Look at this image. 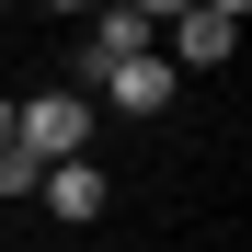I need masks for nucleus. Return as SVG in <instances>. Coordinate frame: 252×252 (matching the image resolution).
I'll list each match as a JSON object with an SVG mask.
<instances>
[{
    "mask_svg": "<svg viewBox=\"0 0 252 252\" xmlns=\"http://www.w3.org/2000/svg\"><path fill=\"white\" fill-rule=\"evenodd\" d=\"M12 149L34 160V172L80 160V149H92V92H34V103H12Z\"/></svg>",
    "mask_w": 252,
    "mask_h": 252,
    "instance_id": "f257e3e1",
    "label": "nucleus"
},
{
    "mask_svg": "<svg viewBox=\"0 0 252 252\" xmlns=\"http://www.w3.org/2000/svg\"><path fill=\"white\" fill-rule=\"evenodd\" d=\"M172 80H184L172 58H115V69L92 80V92H103L115 115H160V103H172Z\"/></svg>",
    "mask_w": 252,
    "mask_h": 252,
    "instance_id": "f03ea898",
    "label": "nucleus"
},
{
    "mask_svg": "<svg viewBox=\"0 0 252 252\" xmlns=\"http://www.w3.org/2000/svg\"><path fill=\"white\" fill-rule=\"evenodd\" d=\"M172 34H184V69H218V58L241 46V0H206V12H184Z\"/></svg>",
    "mask_w": 252,
    "mask_h": 252,
    "instance_id": "7ed1b4c3",
    "label": "nucleus"
},
{
    "mask_svg": "<svg viewBox=\"0 0 252 252\" xmlns=\"http://www.w3.org/2000/svg\"><path fill=\"white\" fill-rule=\"evenodd\" d=\"M34 195H46V218H103V172H92V160H58V172H34Z\"/></svg>",
    "mask_w": 252,
    "mask_h": 252,
    "instance_id": "20e7f679",
    "label": "nucleus"
},
{
    "mask_svg": "<svg viewBox=\"0 0 252 252\" xmlns=\"http://www.w3.org/2000/svg\"><path fill=\"white\" fill-rule=\"evenodd\" d=\"M115 58H149V12H103V23H92V46H80V69L103 80Z\"/></svg>",
    "mask_w": 252,
    "mask_h": 252,
    "instance_id": "39448f33",
    "label": "nucleus"
},
{
    "mask_svg": "<svg viewBox=\"0 0 252 252\" xmlns=\"http://www.w3.org/2000/svg\"><path fill=\"white\" fill-rule=\"evenodd\" d=\"M0 149H12V103H0Z\"/></svg>",
    "mask_w": 252,
    "mask_h": 252,
    "instance_id": "423d86ee",
    "label": "nucleus"
}]
</instances>
